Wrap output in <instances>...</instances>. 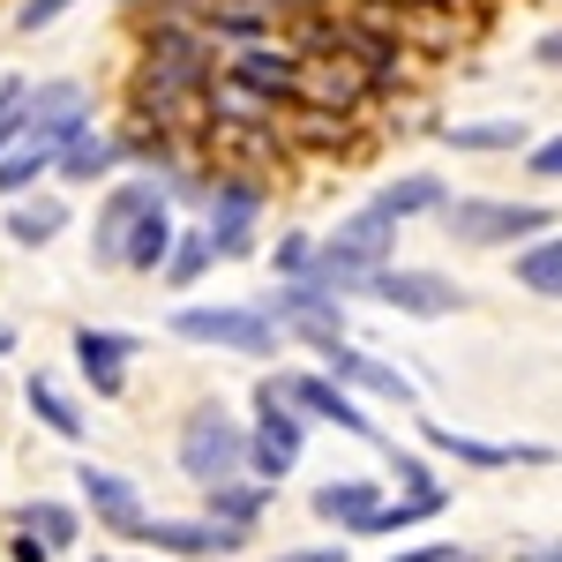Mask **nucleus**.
Segmentation results:
<instances>
[{"instance_id": "1", "label": "nucleus", "mask_w": 562, "mask_h": 562, "mask_svg": "<svg viewBox=\"0 0 562 562\" xmlns=\"http://www.w3.org/2000/svg\"><path fill=\"white\" fill-rule=\"evenodd\" d=\"M390 248H397V225L368 203V211H352L346 225L315 248L307 285H323V293H368V278H375V270H390Z\"/></svg>"}, {"instance_id": "2", "label": "nucleus", "mask_w": 562, "mask_h": 562, "mask_svg": "<svg viewBox=\"0 0 562 562\" xmlns=\"http://www.w3.org/2000/svg\"><path fill=\"white\" fill-rule=\"evenodd\" d=\"M211 90V45L195 38H158L143 53V68H135V113L143 121H180L195 98Z\"/></svg>"}, {"instance_id": "3", "label": "nucleus", "mask_w": 562, "mask_h": 562, "mask_svg": "<svg viewBox=\"0 0 562 562\" xmlns=\"http://www.w3.org/2000/svg\"><path fill=\"white\" fill-rule=\"evenodd\" d=\"M180 473L195 480V487H225V480H248V428L203 397V405H188V420H180Z\"/></svg>"}, {"instance_id": "4", "label": "nucleus", "mask_w": 562, "mask_h": 562, "mask_svg": "<svg viewBox=\"0 0 562 562\" xmlns=\"http://www.w3.org/2000/svg\"><path fill=\"white\" fill-rule=\"evenodd\" d=\"M301 465V413L285 405V390L278 375H262L256 383V435H248V480L270 487V480H285Z\"/></svg>"}, {"instance_id": "5", "label": "nucleus", "mask_w": 562, "mask_h": 562, "mask_svg": "<svg viewBox=\"0 0 562 562\" xmlns=\"http://www.w3.org/2000/svg\"><path fill=\"white\" fill-rule=\"evenodd\" d=\"M442 217H450V233H458L465 248H510V240H525V233H548V225H555L548 203H503V195L442 203Z\"/></svg>"}, {"instance_id": "6", "label": "nucleus", "mask_w": 562, "mask_h": 562, "mask_svg": "<svg viewBox=\"0 0 562 562\" xmlns=\"http://www.w3.org/2000/svg\"><path fill=\"white\" fill-rule=\"evenodd\" d=\"M173 338L211 346V352H248V360L278 352V330H270V315H262V307H180V315H173Z\"/></svg>"}, {"instance_id": "7", "label": "nucleus", "mask_w": 562, "mask_h": 562, "mask_svg": "<svg viewBox=\"0 0 562 562\" xmlns=\"http://www.w3.org/2000/svg\"><path fill=\"white\" fill-rule=\"evenodd\" d=\"M262 315H270V330H293V338H307L315 352L346 338V307H338V293H323V285H307V278L278 285V293L262 301Z\"/></svg>"}, {"instance_id": "8", "label": "nucleus", "mask_w": 562, "mask_h": 562, "mask_svg": "<svg viewBox=\"0 0 562 562\" xmlns=\"http://www.w3.org/2000/svg\"><path fill=\"white\" fill-rule=\"evenodd\" d=\"M76 135H90V98L83 83H45L38 98L23 90V143H38V150H68Z\"/></svg>"}, {"instance_id": "9", "label": "nucleus", "mask_w": 562, "mask_h": 562, "mask_svg": "<svg viewBox=\"0 0 562 562\" xmlns=\"http://www.w3.org/2000/svg\"><path fill=\"white\" fill-rule=\"evenodd\" d=\"M368 293H375L383 307H397V315H420V323H442V315L465 307V293H458L442 270H375Z\"/></svg>"}, {"instance_id": "10", "label": "nucleus", "mask_w": 562, "mask_h": 562, "mask_svg": "<svg viewBox=\"0 0 562 562\" xmlns=\"http://www.w3.org/2000/svg\"><path fill=\"white\" fill-rule=\"evenodd\" d=\"M256 211L262 195L248 188V180H225V188H211V225H203V240H211V262H240L248 248H256Z\"/></svg>"}, {"instance_id": "11", "label": "nucleus", "mask_w": 562, "mask_h": 562, "mask_svg": "<svg viewBox=\"0 0 562 562\" xmlns=\"http://www.w3.org/2000/svg\"><path fill=\"white\" fill-rule=\"evenodd\" d=\"M278 390H285V405L293 413H315V420H330V428H346V435H360V442H375V420L352 405V390H338L330 375H278Z\"/></svg>"}, {"instance_id": "12", "label": "nucleus", "mask_w": 562, "mask_h": 562, "mask_svg": "<svg viewBox=\"0 0 562 562\" xmlns=\"http://www.w3.org/2000/svg\"><path fill=\"white\" fill-rule=\"evenodd\" d=\"M240 90H256V98H301V53H285V45H262V38H248L240 53H233V68H225Z\"/></svg>"}, {"instance_id": "13", "label": "nucleus", "mask_w": 562, "mask_h": 562, "mask_svg": "<svg viewBox=\"0 0 562 562\" xmlns=\"http://www.w3.org/2000/svg\"><path fill=\"white\" fill-rule=\"evenodd\" d=\"M150 203H166V195H158V180H121V188L105 195V211H98L90 262H121V248H128V233H135V217L150 211Z\"/></svg>"}, {"instance_id": "14", "label": "nucleus", "mask_w": 562, "mask_h": 562, "mask_svg": "<svg viewBox=\"0 0 562 562\" xmlns=\"http://www.w3.org/2000/svg\"><path fill=\"white\" fill-rule=\"evenodd\" d=\"M83 503L98 510V525H105V532H121V540H143V525H150L143 495H135V480L105 473V465H83Z\"/></svg>"}, {"instance_id": "15", "label": "nucleus", "mask_w": 562, "mask_h": 562, "mask_svg": "<svg viewBox=\"0 0 562 562\" xmlns=\"http://www.w3.org/2000/svg\"><path fill=\"white\" fill-rule=\"evenodd\" d=\"M323 368H330V383L338 390H375V397H390V405H413V383L390 368V360H375V352H360V346H323Z\"/></svg>"}, {"instance_id": "16", "label": "nucleus", "mask_w": 562, "mask_h": 562, "mask_svg": "<svg viewBox=\"0 0 562 562\" xmlns=\"http://www.w3.org/2000/svg\"><path fill=\"white\" fill-rule=\"evenodd\" d=\"M420 435H428L435 450H450L458 465H480V473H495V465H548V450L540 442H480V435H458V428H442V420H420Z\"/></svg>"}, {"instance_id": "17", "label": "nucleus", "mask_w": 562, "mask_h": 562, "mask_svg": "<svg viewBox=\"0 0 562 562\" xmlns=\"http://www.w3.org/2000/svg\"><path fill=\"white\" fill-rule=\"evenodd\" d=\"M143 540H150L158 555H233L248 532H225V525H211V518H150Z\"/></svg>"}, {"instance_id": "18", "label": "nucleus", "mask_w": 562, "mask_h": 562, "mask_svg": "<svg viewBox=\"0 0 562 562\" xmlns=\"http://www.w3.org/2000/svg\"><path fill=\"white\" fill-rule=\"evenodd\" d=\"M76 352H83V375L98 383V397H121V383H128V352H135L128 330H76Z\"/></svg>"}, {"instance_id": "19", "label": "nucleus", "mask_w": 562, "mask_h": 562, "mask_svg": "<svg viewBox=\"0 0 562 562\" xmlns=\"http://www.w3.org/2000/svg\"><path fill=\"white\" fill-rule=\"evenodd\" d=\"M375 510H383L375 480H323V487H315V518L323 525H352V532H360Z\"/></svg>"}, {"instance_id": "20", "label": "nucleus", "mask_w": 562, "mask_h": 562, "mask_svg": "<svg viewBox=\"0 0 562 562\" xmlns=\"http://www.w3.org/2000/svg\"><path fill=\"white\" fill-rule=\"evenodd\" d=\"M173 211H166V203H150V211L135 217V233H128V248H121V262H128V270H158V262L173 256Z\"/></svg>"}, {"instance_id": "21", "label": "nucleus", "mask_w": 562, "mask_h": 562, "mask_svg": "<svg viewBox=\"0 0 562 562\" xmlns=\"http://www.w3.org/2000/svg\"><path fill=\"white\" fill-rule=\"evenodd\" d=\"M113 166H121V143H113V135H76V143H68V150L53 158V173H60V180H76V188L105 180Z\"/></svg>"}, {"instance_id": "22", "label": "nucleus", "mask_w": 562, "mask_h": 562, "mask_svg": "<svg viewBox=\"0 0 562 562\" xmlns=\"http://www.w3.org/2000/svg\"><path fill=\"white\" fill-rule=\"evenodd\" d=\"M60 225H68V203H60V195H23V203L8 211V240H15V248H45Z\"/></svg>"}, {"instance_id": "23", "label": "nucleus", "mask_w": 562, "mask_h": 562, "mask_svg": "<svg viewBox=\"0 0 562 562\" xmlns=\"http://www.w3.org/2000/svg\"><path fill=\"white\" fill-rule=\"evenodd\" d=\"M203 503H211V525L225 532H248L262 518V487L256 480H225V487H203Z\"/></svg>"}, {"instance_id": "24", "label": "nucleus", "mask_w": 562, "mask_h": 562, "mask_svg": "<svg viewBox=\"0 0 562 562\" xmlns=\"http://www.w3.org/2000/svg\"><path fill=\"white\" fill-rule=\"evenodd\" d=\"M375 211L397 225V217H420V211H442V180L428 173H405V180H390L383 195H375Z\"/></svg>"}, {"instance_id": "25", "label": "nucleus", "mask_w": 562, "mask_h": 562, "mask_svg": "<svg viewBox=\"0 0 562 562\" xmlns=\"http://www.w3.org/2000/svg\"><path fill=\"white\" fill-rule=\"evenodd\" d=\"M518 285L532 293V301H562V233L518 256Z\"/></svg>"}, {"instance_id": "26", "label": "nucleus", "mask_w": 562, "mask_h": 562, "mask_svg": "<svg viewBox=\"0 0 562 562\" xmlns=\"http://www.w3.org/2000/svg\"><path fill=\"white\" fill-rule=\"evenodd\" d=\"M23 532H31V540H38L45 555H60V548H76V510H68V503H23Z\"/></svg>"}, {"instance_id": "27", "label": "nucleus", "mask_w": 562, "mask_h": 562, "mask_svg": "<svg viewBox=\"0 0 562 562\" xmlns=\"http://www.w3.org/2000/svg\"><path fill=\"white\" fill-rule=\"evenodd\" d=\"M23 397H31V413H38V420H45L53 435H68V442H83V413H76V405H68L60 390L45 383V375H31V390H23Z\"/></svg>"}, {"instance_id": "28", "label": "nucleus", "mask_w": 562, "mask_h": 562, "mask_svg": "<svg viewBox=\"0 0 562 562\" xmlns=\"http://www.w3.org/2000/svg\"><path fill=\"white\" fill-rule=\"evenodd\" d=\"M203 98L217 105V121H270V113H278L270 98H256V90H240L233 76H211V90H203Z\"/></svg>"}, {"instance_id": "29", "label": "nucleus", "mask_w": 562, "mask_h": 562, "mask_svg": "<svg viewBox=\"0 0 562 562\" xmlns=\"http://www.w3.org/2000/svg\"><path fill=\"white\" fill-rule=\"evenodd\" d=\"M38 173H53V150H38V143L8 150V158H0V195H31Z\"/></svg>"}, {"instance_id": "30", "label": "nucleus", "mask_w": 562, "mask_h": 562, "mask_svg": "<svg viewBox=\"0 0 562 562\" xmlns=\"http://www.w3.org/2000/svg\"><path fill=\"white\" fill-rule=\"evenodd\" d=\"M450 143H458V150H518L525 121L518 113H510V121H465V128H450Z\"/></svg>"}, {"instance_id": "31", "label": "nucleus", "mask_w": 562, "mask_h": 562, "mask_svg": "<svg viewBox=\"0 0 562 562\" xmlns=\"http://www.w3.org/2000/svg\"><path fill=\"white\" fill-rule=\"evenodd\" d=\"M435 510H442V487H435V495H405V503H383V510L360 525V532H405V525L435 518Z\"/></svg>"}, {"instance_id": "32", "label": "nucleus", "mask_w": 562, "mask_h": 562, "mask_svg": "<svg viewBox=\"0 0 562 562\" xmlns=\"http://www.w3.org/2000/svg\"><path fill=\"white\" fill-rule=\"evenodd\" d=\"M203 270H211V240H203V233H173V256H166V278H173V285H195Z\"/></svg>"}, {"instance_id": "33", "label": "nucleus", "mask_w": 562, "mask_h": 562, "mask_svg": "<svg viewBox=\"0 0 562 562\" xmlns=\"http://www.w3.org/2000/svg\"><path fill=\"white\" fill-rule=\"evenodd\" d=\"M307 262H315V240H307V233H285V240H278V270H285V285L307 278Z\"/></svg>"}, {"instance_id": "34", "label": "nucleus", "mask_w": 562, "mask_h": 562, "mask_svg": "<svg viewBox=\"0 0 562 562\" xmlns=\"http://www.w3.org/2000/svg\"><path fill=\"white\" fill-rule=\"evenodd\" d=\"M60 8H76V0H23V8H15V23H23V31H45Z\"/></svg>"}, {"instance_id": "35", "label": "nucleus", "mask_w": 562, "mask_h": 562, "mask_svg": "<svg viewBox=\"0 0 562 562\" xmlns=\"http://www.w3.org/2000/svg\"><path fill=\"white\" fill-rule=\"evenodd\" d=\"M15 105H23V83L8 76V83H0V143H8V135L23 128V113H15Z\"/></svg>"}, {"instance_id": "36", "label": "nucleus", "mask_w": 562, "mask_h": 562, "mask_svg": "<svg viewBox=\"0 0 562 562\" xmlns=\"http://www.w3.org/2000/svg\"><path fill=\"white\" fill-rule=\"evenodd\" d=\"M390 473L405 480V495H435V480H428V465H420V458H390Z\"/></svg>"}, {"instance_id": "37", "label": "nucleus", "mask_w": 562, "mask_h": 562, "mask_svg": "<svg viewBox=\"0 0 562 562\" xmlns=\"http://www.w3.org/2000/svg\"><path fill=\"white\" fill-rule=\"evenodd\" d=\"M532 173H540V180H562V135H548V143L532 150Z\"/></svg>"}, {"instance_id": "38", "label": "nucleus", "mask_w": 562, "mask_h": 562, "mask_svg": "<svg viewBox=\"0 0 562 562\" xmlns=\"http://www.w3.org/2000/svg\"><path fill=\"white\" fill-rule=\"evenodd\" d=\"M390 562H473V548H413V555H390Z\"/></svg>"}, {"instance_id": "39", "label": "nucleus", "mask_w": 562, "mask_h": 562, "mask_svg": "<svg viewBox=\"0 0 562 562\" xmlns=\"http://www.w3.org/2000/svg\"><path fill=\"white\" fill-rule=\"evenodd\" d=\"M532 60H540V68H562V31H548V38L532 45Z\"/></svg>"}, {"instance_id": "40", "label": "nucleus", "mask_w": 562, "mask_h": 562, "mask_svg": "<svg viewBox=\"0 0 562 562\" xmlns=\"http://www.w3.org/2000/svg\"><path fill=\"white\" fill-rule=\"evenodd\" d=\"M518 562H562V540H532V548H518Z\"/></svg>"}, {"instance_id": "41", "label": "nucleus", "mask_w": 562, "mask_h": 562, "mask_svg": "<svg viewBox=\"0 0 562 562\" xmlns=\"http://www.w3.org/2000/svg\"><path fill=\"white\" fill-rule=\"evenodd\" d=\"M278 562H346V548H293V555H278Z\"/></svg>"}, {"instance_id": "42", "label": "nucleus", "mask_w": 562, "mask_h": 562, "mask_svg": "<svg viewBox=\"0 0 562 562\" xmlns=\"http://www.w3.org/2000/svg\"><path fill=\"white\" fill-rule=\"evenodd\" d=\"M15 562H45V548H38V540H31V532L15 540Z\"/></svg>"}, {"instance_id": "43", "label": "nucleus", "mask_w": 562, "mask_h": 562, "mask_svg": "<svg viewBox=\"0 0 562 562\" xmlns=\"http://www.w3.org/2000/svg\"><path fill=\"white\" fill-rule=\"evenodd\" d=\"M262 8H330V0H262Z\"/></svg>"}, {"instance_id": "44", "label": "nucleus", "mask_w": 562, "mask_h": 562, "mask_svg": "<svg viewBox=\"0 0 562 562\" xmlns=\"http://www.w3.org/2000/svg\"><path fill=\"white\" fill-rule=\"evenodd\" d=\"M8 346H15V330H8V323H0V352H8Z\"/></svg>"}, {"instance_id": "45", "label": "nucleus", "mask_w": 562, "mask_h": 562, "mask_svg": "<svg viewBox=\"0 0 562 562\" xmlns=\"http://www.w3.org/2000/svg\"><path fill=\"white\" fill-rule=\"evenodd\" d=\"M98 562H113V555H98Z\"/></svg>"}]
</instances>
